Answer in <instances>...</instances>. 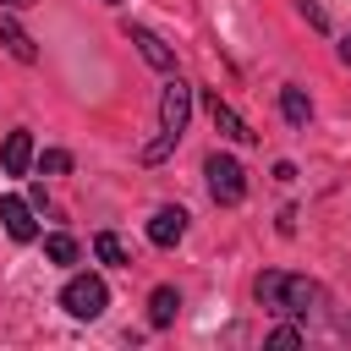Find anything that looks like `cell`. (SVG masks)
Here are the masks:
<instances>
[{"label": "cell", "instance_id": "obj_3", "mask_svg": "<svg viewBox=\"0 0 351 351\" xmlns=\"http://www.w3.org/2000/svg\"><path fill=\"white\" fill-rule=\"evenodd\" d=\"M60 307H66L71 318H99V313L110 307V285H104L99 274H71L66 291H60Z\"/></svg>", "mask_w": 351, "mask_h": 351}, {"label": "cell", "instance_id": "obj_13", "mask_svg": "<svg viewBox=\"0 0 351 351\" xmlns=\"http://www.w3.org/2000/svg\"><path fill=\"white\" fill-rule=\"evenodd\" d=\"M44 258H49V263H77V241H71V236H60V230H55V236H44Z\"/></svg>", "mask_w": 351, "mask_h": 351}, {"label": "cell", "instance_id": "obj_10", "mask_svg": "<svg viewBox=\"0 0 351 351\" xmlns=\"http://www.w3.org/2000/svg\"><path fill=\"white\" fill-rule=\"evenodd\" d=\"M176 313H181L176 285H159V291L148 296V324H154V329H170V324H176Z\"/></svg>", "mask_w": 351, "mask_h": 351}, {"label": "cell", "instance_id": "obj_4", "mask_svg": "<svg viewBox=\"0 0 351 351\" xmlns=\"http://www.w3.org/2000/svg\"><path fill=\"white\" fill-rule=\"evenodd\" d=\"M203 176H208V192H214V203H241L247 197V170L230 159V154H208V165H203Z\"/></svg>", "mask_w": 351, "mask_h": 351}, {"label": "cell", "instance_id": "obj_16", "mask_svg": "<svg viewBox=\"0 0 351 351\" xmlns=\"http://www.w3.org/2000/svg\"><path fill=\"white\" fill-rule=\"evenodd\" d=\"M296 340H302V335H296L291 324H280V329H269V346H296Z\"/></svg>", "mask_w": 351, "mask_h": 351}, {"label": "cell", "instance_id": "obj_18", "mask_svg": "<svg viewBox=\"0 0 351 351\" xmlns=\"http://www.w3.org/2000/svg\"><path fill=\"white\" fill-rule=\"evenodd\" d=\"M5 11H22V5H38V0H0Z\"/></svg>", "mask_w": 351, "mask_h": 351}, {"label": "cell", "instance_id": "obj_1", "mask_svg": "<svg viewBox=\"0 0 351 351\" xmlns=\"http://www.w3.org/2000/svg\"><path fill=\"white\" fill-rule=\"evenodd\" d=\"M252 296H258L269 313H296V318H307V313L324 302V291H318L313 280H302V274H285V269H269V274H258Z\"/></svg>", "mask_w": 351, "mask_h": 351}, {"label": "cell", "instance_id": "obj_15", "mask_svg": "<svg viewBox=\"0 0 351 351\" xmlns=\"http://www.w3.org/2000/svg\"><path fill=\"white\" fill-rule=\"evenodd\" d=\"M38 170H44V176H66V170H71V154H66V148H44V154H38Z\"/></svg>", "mask_w": 351, "mask_h": 351}, {"label": "cell", "instance_id": "obj_17", "mask_svg": "<svg viewBox=\"0 0 351 351\" xmlns=\"http://www.w3.org/2000/svg\"><path fill=\"white\" fill-rule=\"evenodd\" d=\"M302 16H307L313 27H329V16H324V5H313V0H302Z\"/></svg>", "mask_w": 351, "mask_h": 351}, {"label": "cell", "instance_id": "obj_12", "mask_svg": "<svg viewBox=\"0 0 351 351\" xmlns=\"http://www.w3.org/2000/svg\"><path fill=\"white\" fill-rule=\"evenodd\" d=\"M280 115H285L291 126H307V115H313L307 93H302V88H280Z\"/></svg>", "mask_w": 351, "mask_h": 351}, {"label": "cell", "instance_id": "obj_14", "mask_svg": "<svg viewBox=\"0 0 351 351\" xmlns=\"http://www.w3.org/2000/svg\"><path fill=\"white\" fill-rule=\"evenodd\" d=\"M93 252H99L104 263H126V247H121L115 230H99V236H93Z\"/></svg>", "mask_w": 351, "mask_h": 351}, {"label": "cell", "instance_id": "obj_11", "mask_svg": "<svg viewBox=\"0 0 351 351\" xmlns=\"http://www.w3.org/2000/svg\"><path fill=\"white\" fill-rule=\"evenodd\" d=\"M0 44H5V49H11V55H16L22 66H33V60H38V49H33V38H27V33H22V27L11 22V16H0Z\"/></svg>", "mask_w": 351, "mask_h": 351}, {"label": "cell", "instance_id": "obj_9", "mask_svg": "<svg viewBox=\"0 0 351 351\" xmlns=\"http://www.w3.org/2000/svg\"><path fill=\"white\" fill-rule=\"evenodd\" d=\"M0 165H5V176H27V165H33V137H27V132H11L5 148H0Z\"/></svg>", "mask_w": 351, "mask_h": 351}, {"label": "cell", "instance_id": "obj_5", "mask_svg": "<svg viewBox=\"0 0 351 351\" xmlns=\"http://www.w3.org/2000/svg\"><path fill=\"white\" fill-rule=\"evenodd\" d=\"M0 225H5V236H11V241H33V236H38L33 208H27L22 197H0Z\"/></svg>", "mask_w": 351, "mask_h": 351}, {"label": "cell", "instance_id": "obj_19", "mask_svg": "<svg viewBox=\"0 0 351 351\" xmlns=\"http://www.w3.org/2000/svg\"><path fill=\"white\" fill-rule=\"evenodd\" d=\"M340 60H346V66H351V33H346V38H340Z\"/></svg>", "mask_w": 351, "mask_h": 351}, {"label": "cell", "instance_id": "obj_2", "mask_svg": "<svg viewBox=\"0 0 351 351\" xmlns=\"http://www.w3.org/2000/svg\"><path fill=\"white\" fill-rule=\"evenodd\" d=\"M186 121H192V88L186 82H165V99H159V137L143 148V165H159L176 143H181V132H186Z\"/></svg>", "mask_w": 351, "mask_h": 351}, {"label": "cell", "instance_id": "obj_6", "mask_svg": "<svg viewBox=\"0 0 351 351\" xmlns=\"http://www.w3.org/2000/svg\"><path fill=\"white\" fill-rule=\"evenodd\" d=\"M208 115H214L219 137H230V143H258V132H252V126H247V121H241V115H236V110H230V104H225L219 93L208 99Z\"/></svg>", "mask_w": 351, "mask_h": 351}, {"label": "cell", "instance_id": "obj_20", "mask_svg": "<svg viewBox=\"0 0 351 351\" xmlns=\"http://www.w3.org/2000/svg\"><path fill=\"white\" fill-rule=\"evenodd\" d=\"M110 5H121V0H110Z\"/></svg>", "mask_w": 351, "mask_h": 351}, {"label": "cell", "instance_id": "obj_8", "mask_svg": "<svg viewBox=\"0 0 351 351\" xmlns=\"http://www.w3.org/2000/svg\"><path fill=\"white\" fill-rule=\"evenodd\" d=\"M126 33H132V44L143 49V60H148L154 71H170V66H176V55H170V44H165L159 33H148V27H126Z\"/></svg>", "mask_w": 351, "mask_h": 351}, {"label": "cell", "instance_id": "obj_7", "mask_svg": "<svg viewBox=\"0 0 351 351\" xmlns=\"http://www.w3.org/2000/svg\"><path fill=\"white\" fill-rule=\"evenodd\" d=\"M181 236H186V214H181V208H159V214L148 219V241H154V247H176Z\"/></svg>", "mask_w": 351, "mask_h": 351}]
</instances>
